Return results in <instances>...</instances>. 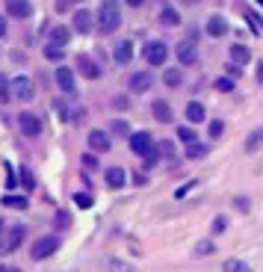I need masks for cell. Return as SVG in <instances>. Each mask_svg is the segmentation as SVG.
<instances>
[{
    "instance_id": "obj_1",
    "label": "cell",
    "mask_w": 263,
    "mask_h": 272,
    "mask_svg": "<svg viewBox=\"0 0 263 272\" xmlns=\"http://www.w3.org/2000/svg\"><path fill=\"white\" fill-rule=\"evenodd\" d=\"M122 27V9L116 0H101V9H98V30L101 33H116Z\"/></svg>"
},
{
    "instance_id": "obj_2",
    "label": "cell",
    "mask_w": 263,
    "mask_h": 272,
    "mask_svg": "<svg viewBox=\"0 0 263 272\" xmlns=\"http://www.w3.org/2000/svg\"><path fill=\"white\" fill-rule=\"evenodd\" d=\"M142 54H145L148 65H166V59H169V48H166V42H160V38H151Z\"/></svg>"
},
{
    "instance_id": "obj_3",
    "label": "cell",
    "mask_w": 263,
    "mask_h": 272,
    "mask_svg": "<svg viewBox=\"0 0 263 272\" xmlns=\"http://www.w3.org/2000/svg\"><path fill=\"white\" fill-rule=\"evenodd\" d=\"M59 249V237H39L33 243V249H30V254H33V260H45V257H51L53 252Z\"/></svg>"
},
{
    "instance_id": "obj_4",
    "label": "cell",
    "mask_w": 263,
    "mask_h": 272,
    "mask_svg": "<svg viewBox=\"0 0 263 272\" xmlns=\"http://www.w3.org/2000/svg\"><path fill=\"white\" fill-rule=\"evenodd\" d=\"M127 139H130V151L136 154V157H145V154H151V151L157 148V145H154V139H151V133H148V130L130 133Z\"/></svg>"
},
{
    "instance_id": "obj_5",
    "label": "cell",
    "mask_w": 263,
    "mask_h": 272,
    "mask_svg": "<svg viewBox=\"0 0 263 272\" xmlns=\"http://www.w3.org/2000/svg\"><path fill=\"white\" fill-rule=\"evenodd\" d=\"M18 127H21L24 136L35 139V136L42 133V119H39L35 112H21V115H18Z\"/></svg>"
},
{
    "instance_id": "obj_6",
    "label": "cell",
    "mask_w": 263,
    "mask_h": 272,
    "mask_svg": "<svg viewBox=\"0 0 263 272\" xmlns=\"http://www.w3.org/2000/svg\"><path fill=\"white\" fill-rule=\"evenodd\" d=\"M12 98H18V101H33L35 98V83L30 80V77H15L12 80Z\"/></svg>"
},
{
    "instance_id": "obj_7",
    "label": "cell",
    "mask_w": 263,
    "mask_h": 272,
    "mask_svg": "<svg viewBox=\"0 0 263 272\" xmlns=\"http://www.w3.org/2000/svg\"><path fill=\"white\" fill-rule=\"evenodd\" d=\"M24 225H12L9 231H6V237H3V243H0V254H9V252H15L18 246H21V240H24Z\"/></svg>"
},
{
    "instance_id": "obj_8",
    "label": "cell",
    "mask_w": 263,
    "mask_h": 272,
    "mask_svg": "<svg viewBox=\"0 0 263 272\" xmlns=\"http://www.w3.org/2000/svg\"><path fill=\"white\" fill-rule=\"evenodd\" d=\"M53 77H56V86H59L65 95H74V92H77V83H74V71H71L68 65H59V68L53 71Z\"/></svg>"
},
{
    "instance_id": "obj_9",
    "label": "cell",
    "mask_w": 263,
    "mask_h": 272,
    "mask_svg": "<svg viewBox=\"0 0 263 272\" xmlns=\"http://www.w3.org/2000/svg\"><path fill=\"white\" fill-rule=\"evenodd\" d=\"M151 83H154V74H151V71H136V74H130V80H127V86H130L133 95L148 92V89H151Z\"/></svg>"
},
{
    "instance_id": "obj_10",
    "label": "cell",
    "mask_w": 263,
    "mask_h": 272,
    "mask_svg": "<svg viewBox=\"0 0 263 272\" xmlns=\"http://www.w3.org/2000/svg\"><path fill=\"white\" fill-rule=\"evenodd\" d=\"M89 148L95 154H106L112 148V136L106 130H89Z\"/></svg>"
},
{
    "instance_id": "obj_11",
    "label": "cell",
    "mask_w": 263,
    "mask_h": 272,
    "mask_svg": "<svg viewBox=\"0 0 263 272\" xmlns=\"http://www.w3.org/2000/svg\"><path fill=\"white\" fill-rule=\"evenodd\" d=\"M77 71L86 77V80H98V77H101V65H98L89 54H80V56H77Z\"/></svg>"
},
{
    "instance_id": "obj_12",
    "label": "cell",
    "mask_w": 263,
    "mask_h": 272,
    "mask_svg": "<svg viewBox=\"0 0 263 272\" xmlns=\"http://www.w3.org/2000/svg\"><path fill=\"white\" fill-rule=\"evenodd\" d=\"M71 30H74V33H89V30H92V12H89V9H74V15H71Z\"/></svg>"
},
{
    "instance_id": "obj_13",
    "label": "cell",
    "mask_w": 263,
    "mask_h": 272,
    "mask_svg": "<svg viewBox=\"0 0 263 272\" xmlns=\"http://www.w3.org/2000/svg\"><path fill=\"white\" fill-rule=\"evenodd\" d=\"M6 12H9V18L24 21L33 15V6H30V0H6Z\"/></svg>"
},
{
    "instance_id": "obj_14",
    "label": "cell",
    "mask_w": 263,
    "mask_h": 272,
    "mask_svg": "<svg viewBox=\"0 0 263 272\" xmlns=\"http://www.w3.org/2000/svg\"><path fill=\"white\" fill-rule=\"evenodd\" d=\"M112 59H116V65H130V59H133V42L130 38H122V42L116 45Z\"/></svg>"
},
{
    "instance_id": "obj_15",
    "label": "cell",
    "mask_w": 263,
    "mask_h": 272,
    "mask_svg": "<svg viewBox=\"0 0 263 272\" xmlns=\"http://www.w3.org/2000/svg\"><path fill=\"white\" fill-rule=\"evenodd\" d=\"M151 112H154V119H157L160 125H169V122L175 119V112H172V104H169V101H163V98L151 104Z\"/></svg>"
},
{
    "instance_id": "obj_16",
    "label": "cell",
    "mask_w": 263,
    "mask_h": 272,
    "mask_svg": "<svg viewBox=\"0 0 263 272\" xmlns=\"http://www.w3.org/2000/svg\"><path fill=\"white\" fill-rule=\"evenodd\" d=\"M177 59H180V65H195V62H198L195 45H193V42H180V45H177Z\"/></svg>"
},
{
    "instance_id": "obj_17",
    "label": "cell",
    "mask_w": 263,
    "mask_h": 272,
    "mask_svg": "<svg viewBox=\"0 0 263 272\" xmlns=\"http://www.w3.org/2000/svg\"><path fill=\"white\" fill-rule=\"evenodd\" d=\"M204 119H207V109H204L201 101H190V104H186V122H190V125H201Z\"/></svg>"
},
{
    "instance_id": "obj_18",
    "label": "cell",
    "mask_w": 263,
    "mask_h": 272,
    "mask_svg": "<svg viewBox=\"0 0 263 272\" xmlns=\"http://www.w3.org/2000/svg\"><path fill=\"white\" fill-rule=\"evenodd\" d=\"M207 33H210L213 38H222L225 33H228V21H225L222 15H210V18H207Z\"/></svg>"
},
{
    "instance_id": "obj_19",
    "label": "cell",
    "mask_w": 263,
    "mask_h": 272,
    "mask_svg": "<svg viewBox=\"0 0 263 272\" xmlns=\"http://www.w3.org/2000/svg\"><path fill=\"white\" fill-rule=\"evenodd\" d=\"M68 38H71V30L62 27V24H56V27L48 30V42H53V45H68Z\"/></svg>"
},
{
    "instance_id": "obj_20",
    "label": "cell",
    "mask_w": 263,
    "mask_h": 272,
    "mask_svg": "<svg viewBox=\"0 0 263 272\" xmlns=\"http://www.w3.org/2000/svg\"><path fill=\"white\" fill-rule=\"evenodd\" d=\"M124 181H127V175H124V169H122V166L106 169V183H109L112 189H122V186H124Z\"/></svg>"
},
{
    "instance_id": "obj_21",
    "label": "cell",
    "mask_w": 263,
    "mask_h": 272,
    "mask_svg": "<svg viewBox=\"0 0 263 272\" xmlns=\"http://www.w3.org/2000/svg\"><path fill=\"white\" fill-rule=\"evenodd\" d=\"M228 59L237 62V65H245V62H251V51H248L245 45H234V48L228 51Z\"/></svg>"
},
{
    "instance_id": "obj_22",
    "label": "cell",
    "mask_w": 263,
    "mask_h": 272,
    "mask_svg": "<svg viewBox=\"0 0 263 272\" xmlns=\"http://www.w3.org/2000/svg\"><path fill=\"white\" fill-rule=\"evenodd\" d=\"M160 24H166V27H180V12H177L175 6H163V9H160Z\"/></svg>"
},
{
    "instance_id": "obj_23",
    "label": "cell",
    "mask_w": 263,
    "mask_h": 272,
    "mask_svg": "<svg viewBox=\"0 0 263 272\" xmlns=\"http://www.w3.org/2000/svg\"><path fill=\"white\" fill-rule=\"evenodd\" d=\"M163 83H166L169 89H177V86L183 83V71H180V68H166V71H163Z\"/></svg>"
},
{
    "instance_id": "obj_24",
    "label": "cell",
    "mask_w": 263,
    "mask_h": 272,
    "mask_svg": "<svg viewBox=\"0 0 263 272\" xmlns=\"http://www.w3.org/2000/svg\"><path fill=\"white\" fill-rule=\"evenodd\" d=\"M45 59H51V62H62V59H65V45H53V42H48V45H45Z\"/></svg>"
},
{
    "instance_id": "obj_25",
    "label": "cell",
    "mask_w": 263,
    "mask_h": 272,
    "mask_svg": "<svg viewBox=\"0 0 263 272\" xmlns=\"http://www.w3.org/2000/svg\"><path fill=\"white\" fill-rule=\"evenodd\" d=\"M210 151V145L207 142H190V145H186V157H190V160H198V157H204V154Z\"/></svg>"
},
{
    "instance_id": "obj_26",
    "label": "cell",
    "mask_w": 263,
    "mask_h": 272,
    "mask_svg": "<svg viewBox=\"0 0 263 272\" xmlns=\"http://www.w3.org/2000/svg\"><path fill=\"white\" fill-rule=\"evenodd\" d=\"M263 145V127H257V130H251L248 136H245V151L251 154V151H257Z\"/></svg>"
},
{
    "instance_id": "obj_27",
    "label": "cell",
    "mask_w": 263,
    "mask_h": 272,
    "mask_svg": "<svg viewBox=\"0 0 263 272\" xmlns=\"http://www.w3.org/2000/svg\"><path fill=\"white\" fill-rule=\"evenodd\" d=\"M3 207H12V210H27L30 201L24 196H3Z\"/></svg>"
},
{
    "instance_id": "obj_28",
    "label": "cell",
    "mask_w": 263,
    "mask_h": 272,
    "mask_svg": "<svg viewBox=\"0 0 263 272\" xmlns=\"http://www.w3.org/2000/svg\"><path fill=\"white\" fill-rule=\"evenodd\" d=\"M0 101H12V80H9V77L6 74H0Z\"/></svg>"
},
{
    "instance_id": "obj_29",
    "label": "cell",
    "mask_w": 263,
    "mask_h": 272,
    "mask_svg": "<svg viewBox=\"0 0 263 272\" xmlns=\"http://www.w3.org/2000/svg\"><path fill=\"white\" fill-rule=\"evenodd\" d=\"M157 148H160V157H166V160H175V157H177V148H175V142H169V139H163Z\"/></svg>"
},
{
    "instance_id": "obj_30",
    "label": "cell",
    "mask_w": 263,
    "mask_h": 272,
    "mask_svg": "<svg viewBox=\"0 0 263 272\" xmlns=\"http://www.w3.org/2000/svg\"><path fill=\"white\" fill-rule=\"evenodd\" d=\"M18 178H21V186H24V189H35V175H33V172H30L27 166H21Z\"/></svg>"
},
{
    "instance_id": "obj_31",
    "label": "cell",
    "mask_w": 263,
    "mask_h": 272,
    "mask_svg": "<svg viewBox=\"0 0 263 272\" xmlns=\"http://www.w3.org/2000/svg\"><path fill=\"white\" fill-rule=\"evenodd\" d=\"M225 272H251L245 260H225Z\"/></svg>"
},
{
    "instance_id": "obj_32",
    "label": "cell",
    "mask_w": 263,
    "mask_h": 272,
    "mask_svg": "<svg viewBox=\"0 0 263 272\" xmlns=\"http://www.w3.org/2000/svg\"><path fill=\"white\" fill-rule=\"evenodd\" d=\"M234 83H237V77H219V80H216V89L219 92H234Z\"/></svg>"
},
{
    "instance_id": "obj_33",
    "label": "cell",
    "mask_w": 263,
    "mask_h": 272,
    "mask_svg": "<svg viewBox=\"0 0 263 272\" xmlns=\"http://www.w3.org/2000/svg\"><path fill=\"white\" fill-rule=\"evenodd\" d=\"M177 139L190 145V142H195L198 136H195V130H193V127H186V125H183V127H177Z\"/></svg>"
},
{
    "instance_id": "obj_34",
    "label": "cell",
    "mask_w": 263,
    "mask_h": 272,
    "mask_svg": "<svg viewBox=\"0 0 263 272\" xmlns=\"http://www.w3.org/2000/svg\"><path fill=\"white\" fill-rule=\"evenodd\" d=\"M245 21L251 24V30H254V33H263V18H257L251 9H245Z\"/></svg>"
},
{
    "instance_id": "obj_35",
    "label": "cell",
    "mask_w": 263,
    "mask_h": 272,
    "mask_svg": "<svg viewBox=\"0 0 263 272\" xmlns=\"http://www.w3.org/2000/svg\"><path fill=\"white\" fill-rule=\"evenodd\" d=\"M112 133H116V136H130L127 122H124V119H116V122H112Z\"/></svg>"
},
{
    "instance_id": "obj_36",
    "label": "cell",
    "mask_w": 263,
    "mask_h": 272,
    "mask_svg": "<svg viewBox=\"0 0 263 272\" xmlns=\"http://www.w3.org/2000/svg\"><path fill=\"white\" fill-rule=\"evenodd\" d=\"M222 133H225V122H222V119H213V122H210V139H219Z\"/></svg>"
},
{
    "instance_id": "obj_37",
    "label": "cell",
    "mask_w": 263,
    "mask_h": 272,
    "mask_svg": "<svg viewBox=\"0 0 263 272\" xmlns=\"http://www.w3.org/2000/svg\"><path fill=\"white\" fill-rule=\"evenodd\" d=\"M106 269H109V272H133V266L122 263V260H109V263H106Z\"/></svg>"
},
{
    "instance_id": "obj_38",
    "label": "cell",
    "mask_w": 263,
    "mask_h": 272,
    "mask_svg": "<svg viewBox=\"0 0 263 272\" xmlns=\"http://www.w3.org/2000/svg\"><path fill=\"white\" fill-rule=\"evenodd\" d=\"M83 166H86V169H92V172H95V169H98V166H101V163H98V157H95V154H83Z\"/></svg>"
},
{
    "instance_id": "obj_39",
    "label": "cell",
    "mask_w": 263,
    "mask_h": 272,
    "mask_svg": "<svg viewBox=\"0 0 263 272\" xmlns=\"http://www.w3.org/2000/svg\"><path fill=\"white\" fill-rule=\"evenodd\" d=\"M112 107H116V109H127V107H130V98H127V95L112 98Z\"/></svg>"
},
{
    "instance_id": "obj_40",
    "label": "cell",
    "mask_w": 263,
    "mask_h": 272,
    "mask_svg": "<svg viewBox=\"0 0 263 272\" xmlns=\"http://www.w3.org/2000/svg\"><path fill=\"white\" fill-rule=\"evenodd\" d=\"M74 3H77V0H56V3H53V9H56V12H68Z\"/></svg>"
},
{
    "instance_id": "obj_41",
    "label": "cell",
    "mask_w": 263,
    "mask_h": 272,
    "mask_svg": "<svg viewBox=\"0 0 263 272\" xmlns=\"http://www.w3.org/2000/svg\"><path fill=\"white\" fill-rule=\"evenodd\" d=\"M74 201H77V207H89V204H92V196H74Z\"/></svg>"
},
{
    "instance_id": "obj_42",
    "label": "cell",
    "mask_w": 263,
    "mask_h": 272,
    "mask_svg": "<svg viewBox=\"0 0 263 272\" xmlns=\"http://www.w3.org/2000/svg\"><path fill=\"white\" fill-rule=\"evenodd\" d=\"M254 80L263 83V59H257V71H254Z\"/></svg>"
},
{
    "instance_id": "obj_43",
    "label": "cell",
    "mask_w": 263,
    "mask_h": 272,
    "mask_svg": "<svg viewBox=\"0 0 263 272\" xmlns=\"http://www.w3.org/2000/svg\"><path fill=\"white\" fill-rule=\"evenodd\" d=\"M6 36V18H0V38Z\"/></svg>"
},
{
    "instance_id": "obj_44",
    "label": "cell",
    "mask_w": 263,
    "mask_h": 272,
    "mask_svg": "<svg viewBox=\"0 0 263 272\" xmlns=\"http://www.w3.org/2000/svg\"><path fill=\"white\" fill-rule=\"evenodd\" d=\"M124 3H127V6H136V9H139V6L145 3V0H124Z\"/></svg>"
},
{
    "instance_id": "obj_45",
    "label": "cell",
    "mask_w": 263,
    "mask_h": 272,
    "mask_svg": "<svg viewBox=\"0 0 263 272\" xmlns=\"http://www.w3.org/2000/svg\"><path fill=\"white\" fill-rule=\"evenodd\" d=\"M0 272H18L15 266H0Z\"/></svg>"
},
{
    "instance_id": "obj_46",
    "label": "cell",
    "mask_w": 263,
    "mask_h": 272,
    "mask_svg": "<svg viewBox=\"0 0 263 272\" xmlns=\"http://www.w3.org/2000/svg\"><path fill=\"white\" fill-rule=\"evenodd\" d=\"M180 3H186V6H195V3H198V0H180Z\"/></svg>"
},
{
    "instance_id": "obj_47",
    "label": "cell",
    "mask_w": 263,
    "mask_h": 272,
    "mask_svg": "<svg viewBox=\"0 0 263 272\" xmlns=\"http://www.w3.org/2000/svg\"><path fill=\"white\" fill-rule=\"evenodd\" d=\"M0 231H3V222H0Z\"/></svg>"
},
{
    "instance_id": "obj_48",
    "label": "cell",
    "mask_w": 263,
    "mask_h": 272,
    "mask_svg": "<svg viewBox=\"0 0 263 272\" xmlns=\"http://www.w3.org/2000/svg\"><path fill=\"white\" fill-rule=\"evenodd\" d=\"M257 3H260V6H263V0H257Z\"/></svg>"
}]
</instances>
